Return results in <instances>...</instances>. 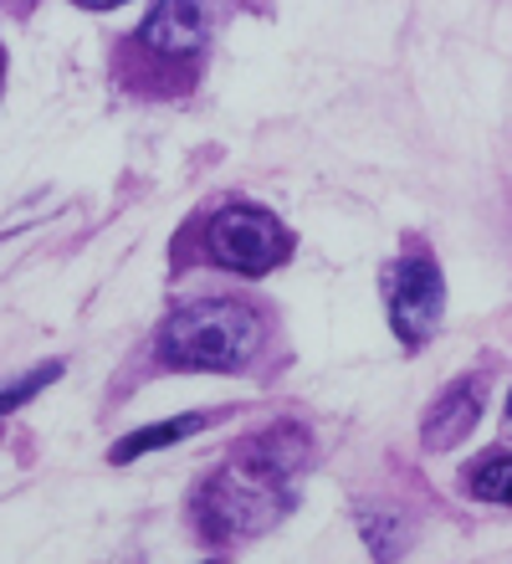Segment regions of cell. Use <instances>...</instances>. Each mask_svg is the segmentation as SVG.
<instances>
[{"mask_svg": "<svg viewBox=\"0 0 512 564\" xmlns=\"http://www.w3.org/2000/svg\"><path fill=\"white\" fill-rule=\"evenodd\" d=\"M262 339V324L247 303L205 297L170 313L160 328V359L170 370H241Z\"/></svg>", "mask_w": 512, "mask_h": 564, "instance_id": "6da1fadb", "label": "cell"}, {"mask_svg": "<svg viewBox=\"0 0 512 564\" xmlns=\"http://www.w3.org/2000/svg\"><path fill=\"white\" fill-rule=\"evenodd\" d=\"M287 252H293V237L282 231L277 216H266L257 206H226L210 221V257L241 278H262Z\"/></svg>", "mask_w": 512, "mask_h": 564, "instance_id": "7a4b0ae2", "label": "cell"}, {"mask_svg": "<svg viewBox=\"0 0 512 564\" xmlns=\"http://www.w3.org/2000/svg\"><path fill=\"white\" fill-rule=\"evenodd\" d=\"M446 308V282L431 257H400L390 268V324L405 349H421L440 324Z\"/></svg>", "mask_w": 512, "mask_h": 564, "instance_id": "3957f363", "label": "cell"}, {"mask_svg": "<svg viewBox=\"0 0 512 564\" xmlns=\"http://www.w3.org/2000/svg\"><path fill=\"white\" fill-rule=\"evenodd\" d=\"M139 42L160 57H190L205 46V6L200 0H160L154 15L139 26Z\"/></svg>", "mask_w": 512, "mask_h": 564, "instance_id": "277c9868", "label": "cell"}, {"mask_svg": "<svg viewBox=\"0 0 512 564\" xmlns=\"http://www.w3.org/2000/svg\"><path fill=\"white\" fill-rule=\"evenodd\" d=\"M482 416V380H456L440 401H431L425 411V446L431 452H451V446L467 442V431Z\"/></svg>", "mask_w": 512, "mask_h": 564, "instance_id": "5b68a950", "label": "cell"}, {"mask_svg": "<svg viewBox=\"0 0 512 564\" xmlns=\"http://www.w3.org/2000/svg\"><path fill=\"white\" fill-rule=\"evenodd\" d=\"M205 426V416L195 411V416H175V421H160V426H144V431H133V436H123V442L113 446V462L123 467V462L133 457H144V452H160V446H175L185 442V436H195V431Z\"/></svg>", "mask_w": 512, "mask_h": 564, "instance_id": "8992f818", "label": "cell"}, {"mask_svg": "<svg viewBox=\"0 0 512 564\" xmlns=\"http://www.w3.org/2000/svg\"><path fill=\"white\" fill-rule=\"evenodd\" d=\"M467 488L487 503H512V452H498V457L477 462L467 473Z\"/></svg>", "mask_w": 512, "mask_h": 564, "instance_id": "52a82bcc", "label": "cell"}, {"mask_svg": "<svg viewBox=\"0 0 512 564\" xmlns=\"http://www.w3.org/2000/svg\"><path fill=\"white\" fill-rule=\"evenodd\" d=\"M57 375H62V359H52V365H42V370H31L26 380H11V390H6V411H15L21 401H31V395H36L46 380H57Z\"/></svg>", "mask_w": 512, "mask_h": 564, "instance_id": "ba28073f", "label": "cell"}, {"mask_svg": "<svg viewBox=\"0 0 512 564\" xmlns=\"http://www.w3.org/2000/svg\"><path fill=\"white\" fill-rule=\"evenodd\" d=\"M77 6H88V11H113V6H123V0H77Z\"/></svg>", "mask_w": 512, "mask_h": 564, "instance_id": "9c48e42d", "label": "cell"}, {"mask_svg": "<svg viewBox=\"0 0 512 564\" xmlns=\"http://www.w3.org/2000/svg\"><path fill=\"white\" fill-rule=\"evenodd\" d=\"M508 421H512V401H508Z\"/></svg>", "mask_w": 512, "mask_h": 564, "instance_id": "30bf717a", "label": "cell"}]
</instances>
